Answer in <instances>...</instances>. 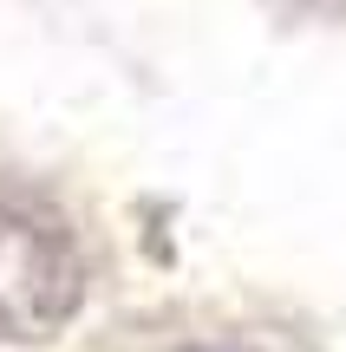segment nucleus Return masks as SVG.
Listing matches in <instances>:
<instances>
[{
  "label": "nucleus",
  "mask_w": 346,
  "mask_h": 352,
  "mask_svg": "<svg viewBox=\"0 0 346 352\" xmlns=\"http://www.w3.org/2000/svg\"><path fill=\"white\" fill-rule=\"evenodd\" d=\"M85 307V254L59 215L0 196V346H39Z\"/></svg>",
  "instance_id": "nucleus-1"
}]
</instances>
